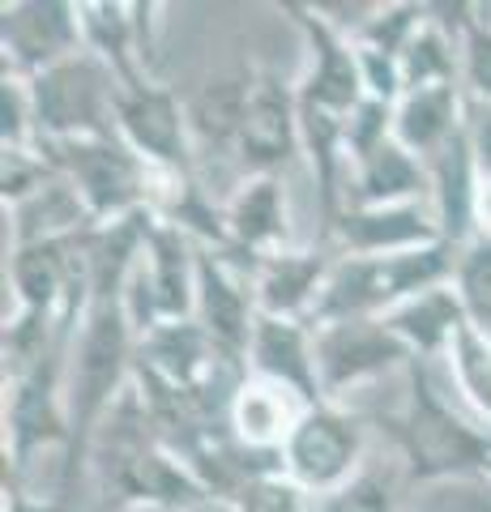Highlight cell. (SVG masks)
<instances>
[{
    "label": "cell",
    "mask_w": 491,
    "mask_h": 512,
    "mask_svg": "<svg viewBox=\"0 0 491 512\" xmlns=\"http://www.w3.org/2000/svg\"><path fill=\"white\" fill-rule=\"evenodd\" d=\"M52 167L77 188L90 222H116L150 210L154 167L124 146V137H82V141H39Z\"/></svg>",
    "instance_id": "5b68a950"
},
{
    "label": "cell",
    "mask_w": 491,
    "mask_h": 512,
    "mask_svg": "<svg viewBox=\"0 0 491 512\" xmlns=\"http://www.w3.org/2000/svg\"><path fill=\"white\" fill-rule=\"evenodd\" d=\"M90 478L99 495L129 508L150 512H193L210 504V495L197 483V474L158 440L154 419L141 402L137 384L120 393V402L107 410V419L94 431L90 444Z\"/></svg>",
    "instance_id": "7a4b0ae2"
},
{
    "label": "cell",
    "mask_w": 491,
    "mask_h": 512,
    "mask_svg": "<svg viewBox=\"0 0 491 512\" xmlns=\"http://www.w3.org/2000/svg\"><path fill=\"white\" fill-rule=\"evenodd\" d=\"M248 372L299 393L308 406L325 402L321 372H316L312 325H304V320L261 316L257 329H252V342H248Z\"/></svg>",
    "instance_id": "44dd1931"
},
{
    "label": "cell",
    "mask_w": 491,
    "mask_h": 512,
    "mask_svg": "<svg viewBox=\"0 0 491 512\" xmlns=\"http://www.w3.org/2000/svg\"><path fill=\"white\" fill-rule=\"evenodd\" d=\"M137 359V333L124 316V299L90 303L77 338L69 350V376H65V402H69V453L56 470V491L69 508L77 504V491L90 478V444L94 431L107 419V410L120 402V393L133 384Z\"/></svg>",
    "instance_id": "6da1fadb"
},
{
    "label": "cell",
    "mask_w": 491,
    "mask_h": 512,
    "mask_svg": "<svg viewBox=\"0 0 491 512\" xmlns=\"http://www.w3.org/2000/svg\"><path fill=\"white\" fill-rule=\"evenodd\" d=\"M116 90H120V77L90 52H77L73 60L30 77L39 141L112 137L116 133Z\"/></svg>",
    "instance_id": "52a82bcc"
},
{
    "label": "cell",
    "mask_w": 491,
    "mask_h": 512,
    "mask_svg": "<svg viewBox=\"0 0 491 512\" xmlns=\"http://www.w3.org/2000/svg\"><path fill=\"white\" fill-rule=\"evenodd\" d=\"M82 39L86 52L99 56L120 82H137V77H154V30L163 5L154 0H82Z\"/></svg>",
    "instance_id": "2e32d148"
},
{
    "label": "cell",
    "mask_w": 491,
    "mask_h": 512,
    "mask_svg": "<svg viewBox=\"0 0 491 512\" xmlns=\"http://www.w3.org/2000/svg\"><path fill=\"white\" fill-rule=\"evenodd\" d=\"M368 470V423L342 402H316L282 444V474L295 478L312 500L342 491Z\"/></svg>",
    "instance_id": "ba28073f"
},
{
    "label": "cell",
    "mask_w": 491,
    "mask_h": 512,
    "mask_svg": "<svg viewBox=\"0 0 491 512\" xmlns=\"http://www.w3.org/2000/svg\"><path fill=\"white\" fill-rule=\"evenodd\" d=\"M227 214V248L244 256L248 265H261L265 256H274L291 244V201L282 175H244L223 201Z\"/></svg>",
    "instance_id": "ac0fdd59"
},
{
    "label": "cell",
    "mask_w": 491,
    "mask_h": 512,
    "mask_svg": "<svg viewBox=\"0 0 491 512\" xmlns=\"http://www.w3.org/2000/svg\"><path fill=\"white\" fill-rule=\"evenodd\" d=\"M462 90L474 103H491V5H474L462 35Z\"/></svg>",
    "instance_id": "1f68e13d"
},
{
    "label": "cell",
    "mask_w": 491,
    "mask_h": 512,
    "mask_svg": "<svg viewBox=\"0 0 491 512\" xmlns=\"http://www.w3.org/2000/svg\"><path fill=\"white\" fill-rule=\"evenodd\" d=\"M432 210L440 222V235L449 244H470L474 235V197H479V167H474V154H470V141H466V128L457 133L445 150H440L432 163Z\"/></svg>",
    "instance_id": "484cf974"
},
{
    "label": "cell",
    "mask_w": 491,
    "mask_h": 512,
    "mask_svg": "<svg viewBox=\"0 0 491 512\" xmlns=\"http://www.w3.org/2000/svg\"><path fill=\"white\" fill-rule=\"evenodd\" d=\"M342 141H346V163H351V167L368 163L380 146H389V141H393V103L363 99L351 116H346Z\"/></svg>",
    "instance_id": "e575fe53"
},
{
    "label": "cell",
    "mask_w": 491,
    "mask_h": 512,
    "mask_svg": "<svg viewBox=\"0 0 491 512\" xmlns=\"http://www.w3.org/2000/svg\"><path fill=\"white\" fill-rule=\"evenodd\" d=\"M304 410H308V402L299 393L248 372L244 389L231 406V436L248 448H257V453H282V444L291 440V431L304 419Z\"/></svg>",
    "instance_id": "603a6c76"
},
{
    "label": "cell",
    "mask_w": 491,
    "mask_h": 512,
    "mask_svg": "<svg viewBox=\"0 0 491 512\" xmlns=\"http://www.w3.org/2000/svg\"><path fill=\"white\" fill-rule=\"evenodd\" d=\"M197 252L184 231L154 222L146 256H141L137 274L129 278L124 291V316L137 338H146L150 329L167 325V320H193L197 312Z\"/></svg>",
    "instance_id": "9c48e42d"
},
{
    "label": "cell",
    "mask_w": 491,
    "mask_h": 512,
    "mask_svg": "<svg viewBox=\"0 0 491 512\" xmlns=\"http://www.w3.org/2000/svg\"><path fill=\"white\" fill-rule=\"evenodd\" d=\"M86 52L82 9L69 0H9L0 5V69L39 77Z\"/></svg>",
    "instance_id": "4fadbf2b"
},
{
    "label": "cell",
    "mask_w": 491,
    "mask_h": 512,
    "mask_svg": "<svg viewBox=\"0 0 491 512\" xmlns=\"http://www.w3.org/2000/svg\"><path fill=\"white\" fill-rule=\"evenodd\" d=\"M487 483H491V470H487Z\"/></svg>",
    "instance_id": "60d3db41"
},
{
    "label": "cell",
    "mask_w": 491,
    "mask_h": 512,
    "mask_svg": "<svg viewBox=\"0 0 491 512\" xmlns=\"http://www.w3.org/2000/svg\"><path fill=\"white\" fill-rule=\"evenodd\" d=\"M295 154H304V146H299V94L278 73L257 69L240 128V146H235L240 180L244 175H282V167Z\"/></svg>",
    "instance_id": "9a60e30c"
},
{
    "label": "cell",
    "mask_w": 491,
    "mask_h": 512,
    "mask_svg": "<svg viewBox=\"0 0 491 512\" xmlns=\"http://www.w3.org/2000/svg\"><path fill=\"white\" fill-rule=\"evenodd\" d=\"M389 444L398 448L406 483H449V478H487L491 470V427L474 414L453 410L432 376V363L406 367L402 406L380 414Z\"/></svg>",
    "instance_id": "3957f363"
},
{
    "label": "cell",
    "mask_w": 491,
    "mask_h": 512,
    "mask_svg": "<svg viewBox=\"0 0 491 512\" xmlns=\"http://www.w3.org/2000/svg\"><path fill=\"white\" fill-rule=\"evenodd\" d=\"M116 133L124 146L141 154L154 171H197L193 133L180 94L158 77L120 82L116 90Z\"/></svg>",
    "instance_id": "7c38bea8"
},
{
    "label": "cell",
    "mask_w": 491,
    "mask_h": 512,
    "mask_svg": "<svg viewBox=\"0 0 491 512\" xmlns=\"http://www.w3.org/2000/svg\"><path fill=\"white\" fill-rule=\"evenodd\" d=\"M466 128V90L462 86H432L406 90L393 103V141L406 146L415 158H432Z\"/></svg>",
    "instance_id": "7402d4cb"
},
{
    "label": "cell",
    "mask_w": 491,
    "mask_h": 512,
    "mask_svg": "<svg viewBox=\"0 0 491 512\" xmlns=\"http://www.w3.org/2000/svg\"><path fill=\"white\" fill-rule=\"evenodd\" d=\"M445 367L453 376V389L462 393L466 410L491 427V338L474 325H466L457 333V342L449 346Z\"/></svg>",
    "instance_id": "83f0119b"
},
{
    "label": "cell",
    "mask_w": 491,
    "mask_h": 512,
    "mask_svg": "<svg viewBox=\"0 0 491 512\" xmlns=\"http://www.w3.org/2000/svg\"><path fill=\"white\" fill-rule=\"evenodd\" d=\"M334 261H338V248L325 244V239H316L312 248H282L274 256H265L257 265V274H252V291H257L261 316L304 320L308 325Z\"/></svg>",
    "instance_id": "d6986e66"
},
{
    "label": "cell",
    "mask_w": 491,
    "mask_h": 512,
    "mask_svg": "<svg viewBox=\"0 0 491 512\" xmlns=\"http://www.w3.org/2000/svg\"><path fill=\"white\" fill-rule=\"evenodd\" d=\"M94 222L86 214L77 188L56 175L43 192H35L30 201L13 205L5 210V231H9V248H22V244H43V239H69V235H82L90 231Z\"/></svg>",
    "instance_id": "4316f807"
},
{
    "label": "cell",
    "mask_w": 491,
    "mask_h": 512,
    "mask_svg": "<svg viewBox=\"0 0 491 512\" xmlns=\"http://www.w3.org/2000/svg\"><path fill=\"white\" fill-rule=\"evenodd\" d=\"M457 244L440 239L432 248L398 252V256H342L325 278V291L316 299L308 325H334V320H363V316H389L398 303L415 299L423 291L453 282Z\"/></svg>",
    "instance_id": "277c9868"
},
{
    "label": "cell",
    "mask_w": 491,
    "mask_h": 512,
    "mask_svg": "<svg viewBox=\"0 0 491 512\" xmlns=\"http://www.w3.org/2000/svg\"><path fill=\"white\" fill-rule=\"evenodd\" d=\"M312 512H398V487H393V478L385 470L368 461V470L355 474L342 491L316 500Z\"/></svg>",
    "instance_id": "d6a6232c"
},
{
    "label": "cell",
    "mask_w": 491,
    "mask_h": 512,
    "mask_svg": "<svg viewBox=\"0 0 491 512\" xmlns=\"http://www.w3.org/2000/svg\"><path fill=\"white\" fill-rule=\"evenodd\" d=\"M321 239L334 244L342 256H398V252L432 248L445 235H440L432 201H419V205H372V210L346 205Z\"/></svg>",
    "instance_id": "e0dca14e"
},
{
    "label": "cell",
    "mask_w": 491,
    "mask_h": 512,
    "mask_svg": "<svg viewBox=\"0 0 491 512\" xmlns=\"http://www.w3.org/2000/svg\"><path fill=\"white\" fill-rule=\"evenodd\" d=\"M466 141L474 154V167L487 180L491 175V103H474L466 99Z\"/></svg>",
    "instance_id": "8d00e7d4"
},
{
    "label": "cell",
    "mask_w": 491,
    "mask_h": 512,
    "mask_svg": "<svg viewBox=\"0 0 491 512\" xmlns=\"http://www.w3.org/2000/svg\"><path fill=\"white\" fill-rule=\"evenodd\" d=\"M312 342H316V372H321L325 402H342L346 393H355L380 376L406 372L415 363L406 342L380 316L316 325Z\"/></svg>",
    "instance_id": "30bf717a"
},
{
    "label": "cell",
    "mask_w": 491,
    "mask_h": 512,
    "mask_svg": "<svg viewBox=\"0 0 491 512\" xmlns=\"http://www.w3.org/2000/svg\"><path fill=\"white\" fill-rule=\"evenodd\" d=\"M69 350H60L56 359H47L30 376L5 384V444H0V466H5V478H13L22 487L39 457L56 453L65 461L69 453V402H65Z\"/></svg>",
    "instance_id": "8992f818"
},
{
    "label": "cell",
    "mask_w": 491,
    "mask_h": 512,
    "mask_svg": "<svg viewBox=\"0 0 491 512\" xmlns=\"http://www.w3.org/2000/svg\"><path fill=\"white\" fill-rule=\"evenodd\" d=\"M39 141L30 82L0 69V150H30Z\"/></svg>",
    "instance_id": "836d02e7"
},
{
    "label": "cell",
    "mask_w": 491,
    "mask_h": 512,
    "mask_svg": "<svg viewBox=\"0 0 491 512\" xmlns=\"http://www.w3.org/2000/svg\"><path fill=\"white\" fill-rule=\"evenodd\" d=\"M235 512H312L316 500L295 483V478H287L282 470H269L261 478H252V483L231 500Z\"/></svg>",
    "instance_id": "d590c367"
},
{
    "label": "cell",
    "mask_w": 491,
    "mask_h": 512,
    "mask_svg": "<svg viewBox=\"0 0 491 512\" xmlns=\"http://www.w3.org/2000/svg\"><path fill=\"white\" fill-rule=\"evenodd\" d=\"M252 274H257V269H248L244 261H235V256L218 252V248L197 252V312H193V320L227 355L244 359V363H248L252 329H257V320H261Z\"/></svg>",
    "instance_id": "5bb4252c"
},
{
    "label": "cell",
    "mask_w": 491,
    "mask_h": 512,
    "mask_svg": "<svg viewBox=\"0 0 491 512\" xmlns=\"http://www.w3.org/2000/svg\"><path fill=\"white\" fill-rule=\"evenodd\" d=\"M129 512H150V508H129Z\"/></svg>",
    "instance_id": "ab89813d"
},
{
    "label": "cell",
    "mask_w": 491,
    "mask_h": 512,
    "mask_svg": "<svg viewBox=\"0 0 491 512\" xmlns=\"http://www.w3.org/2000/svg\"><path fill=\"white\" fill-rule=\"evenodd\" d=\"M252 77H257V69L218 73V77H210V82H201L197 94H188L184 99L188 133H193V150H197V167L205 163V158L235 163V146H240Z\"/></svg>",
    "instance_id": "ffe728a7"
},
{
    "label": "cell",
    "mask_w": 491,
    "mask_h": 512,
    "mask_svg": "<svg viewBox=\"0 0 491 512\" xmlns=\"http://www.w3.org/2000/svg\"><path fill=\"white\" fill-rule=\"evenodd\" d=\"M56 175L60 171L52 167V158H47L39 146H30V150H0V201H5V210L30 201L35 192H43L47 184H52Z\"/></svg>",
    "instance_id": "4dcf8cb0"
},
{
    "label": "cell",
    "mask_w": 491,
    "mask_h": 512,
    "mask_svg": "<svg viewBox=\"0 0 491 512\" xmlns=\"http://www.w3.org/2000/svg\"><path fill=\"white\" fill-rule=\"evenodd\" d=\"M474 231L491 239V175L479 180V197H474Z\"/></svg>",
    "instance_id": "f35d334b"
},
{
    "label": "cell",
    "mask_w": 491,
    "mask_h": 512,
    "mask_svg": "<svg viewBox=\"0 0 491 512\" xmlns=\"http://www.w3.org/2000/svg\"><path fill=\"white\" fill-rule=\"evenodd\" d=\"M423 22H427V5H419V0H389V5H376L368 13V22H363L351 39H355V47L402 60V52L410 47V39L419 35Z\"/></svg>",
    "instance_id": "f1b7e54d"
},
{
    "label": "cell",
    "mask_w": 491,
    "mask_h": 512,
    "mask_svg": "<svg viewBox=\"0 0 491 512\" xmlns=\"http://www.w3.org/2000/svg\"><path fill=\"white\" fill-rule=\"evenodd\" d=\"M380 320L398 333L419 363H445L449 346L457 342V333L470 325L462 299H457V291H453V282L398 303V308H393L389 316H380Z\"/></svg>",
    "instance_id": "d4e9b609"
},
{
    "label": "cell",
    "mask_w": 491,
    "mask_h": 512,
    "mask_svg": "<svg viewBox=\"0 0 491 512\" xmlns=\"http://www.w3.org/2000/svg\"><path fill=\"white\" fill-rule=\"evenodd\" d=\"M287 18L295 22L299 39H304V73L295 82L299 103L334 111V116H351V111L368 99V86H363V69H359V52L355 39L338 30L316 5H278Z\"/></svg>",
    "instance_id": "8fae6325"
},
{
    "label": "cell",
    "mask_w": 491,
    "mask_h": 512,
    "mask_svg": "<svg viewBox=\"0 0 491 512\" xmlns=\"http://www.w3.org/2000/svg\"><path fill=\"white\" fill-rule=\"evenodd\" d=\"M419 201H432V171H427L423 158H415L398 141L380 146L368 163L351 167L346 205L372 210V205H419Z\"/></svg>",
    "instance_id": "cb8c5ba5"
},
{
    "label": "cell",
    "mask_w": 491,
    "mask_h": 512,
    "mask_svg": "<svg viewBox=\"0 0 491 512\" xmlns=\"http://www.w3.org/2000/svg\"><path fill=\"white\" fill-rule=\"evenodd\" d=\"M453 291L462 299L470 325L491 338V239L487 235H474L470 244H462V252H457Z\"/></svg>",
    "instance_id": "f546056e"
},
{
    "label": "cell",
    "mask_w": 491,
    "mask_h": 512,
    "mask_svg": "<svg viewBox=\"0 0 491 512\" xmlns=\"http://www.w3.org/2000/svg\"><path fill=\"white\" fill-rule=\"evenodd\" d=\"M0 512H73L60 495L52 491H30L22 483H13V478H5V504H0Z\"/></svg>",
    "instance_id": "74e56055"
}]
</instances>
